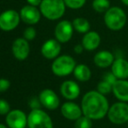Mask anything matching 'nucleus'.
<instances>
[{
  "label": "nucleus",
  "mask_w": 128,
  "mask_h": 128,
  "mask_svg": "<svg viewBox=\"0 0 128 128\" xmlns=\"http://www.w3.org/2000/svg\"><path fill=\"white\" fill-rule=\"evenodd\" d=\"M83 115L92 120H100L107 116L110 108L106 96L98 91H90L83 96L81 100Z\"/></svg>",
  "instance_id": "nucleus-1"
},
{
  "label": "nucleus",
  "mask_w": 128,
  "mask_h": 128,
  "mask_svg": "<svg viewBox=\"0 0 128 128\" xmlns=\"http://www.w3.org/2000/svg\"><path fill=\"white\" fill-rule=\"evenodd\" d=\"M127 22V17L125 11L118 6L110 7L104 13V23L111 31H120L125 27Z\"/></svg>",
  "instance_id": "nucleus-2"
},
{
  "label": "nucleus",
  "mask_w": 128,
  "mask_h": 128,
  "mask_svg": "<svg viewBox=\"0 0 128 128\" xmlns=\"http://www.w3.org/2000/svg\"><path fill=\"white\" fill-rule=\"evenodd\" d=\"M66 8L64 0H43L40 4L41 14L50 20H57L62 18Z\"/></svg>",
  "instance_id": "nucleus-3"
},
{
  "label": "nucleus",
  "mask_w": 128,
  "mask_h": 128,
  "mask_svg": "<svg viewBox=\"0 0 128 128\" xmlns=\"http://www.w3.org/2000/svg\"><path fill=\"white\" fill-rule=\"evenodd\" d=\"M76 61L72 56L68 55H63L54 59L52 63V71L55 75L59 77L67 76L73 73Z\"/></svg>",
  "instance_id": "nucleus-4"
},
{
  "label": "nucleus",
  "mask_w": 128,
  "mask_h": 128,
  "mask_svg": "<svg viewBox=\"0 0 128 128\" xmlns=\"http://www.w3.org/2000/svg\"><path fill=\"white\" fill-rule=\"evenodd\" d=\"M107 118L114 125H124L128 121V103L118 102L110 105L107 112Z\"/></svg>",
  "instance_id": "nucleus-5"
},
{
  "label": "nucleus",
  "mask_w": 128,
  "mask_h": 128,
  "mask_svg": "<svg viewBox=\"0 0 128 128\" xmlns=\"http://www.w3.org/2000/svg\"><path fill=\"white\" fill-rule=\"evenodd\" d=\"M29 128H53V122L49 114L41 109L32 110L27 116Z\"/></svg>",
  "instance_id": "nucleus-6"
},
{
  "label": "nucleus",
  "mask_w": 128,
  "mask_h": 128,
  "mask_svg": "<svg viewBox=\"0 0 128 128\" xmlns=\"http://www.w3.org/2000/svg\"><path fill=\"white\" fill-rule=\"evenodd\" d=\"M20 14L15 10H8L0 14V29L5 32L14 30L19 24Z\"/></svg>",
  "instance_id": "nucleus-7"
},
{
  "label": "nucleus",
  "mask_w": 128,
  "mask_h": 128,
  "mask_svg": "<svg viewBox=\"0 0 128 128\" xmlns=\"http://www.w3.org/2000/svg\"><path fill=\"white\" fill-rule=\"evenodd\" d=\"M74 28L72 22L69 20H62L57 24L54 30V35L57 40L60 43H66L72 38Z\"/></svg>",
  "instance_id": "nucleus-8"
},
{
  "label": "nucleus",
  "mask_w": 128,
  "mask_h": 128,
  "mask_svg": "<svg viewBox=\"0 0 128 128\" xmlns=\"http://www.w3.org/2000/svg\"><path fill=\"white\" fill-rule=\"evenodd\" d=\"M38 98L42 106L50 111H54L58 109L60 104L59 97L55 91L51 89H44L39 93Z\"/></svg>",
  "instance_id": "nucleus-9"
},
{
  "label": "nucleus",
  "mask_w": 128,
  "mask_h": 128,
  "mask_svg": "<svg viewBox=\"0 0 128 128\" xmlns=\"http://www.w3.org/2000/svg\"><path fill=\"white\" fill-rule=\"evenodd\" d=\"M5 122L9 128H26L27 116L21 110H12L6 115Z\"/></svg>",
  "instance_id": "nucleus-10"
},
{
  "label": "nucleus",
  "mask_w": 128,
  "mask_h": 128,
  "mask_svg": "<svg viewBox=\"0 0 128 128\" xmlns=\"http://www.w3.org/2000/svg\"><path fill=\"white\" fill-rule=\"evenodd\" d=\"M60 93L68 101H72L79 97L81 92L78 83L72 80H66L60 85Z\"/></svg>",
  "instance_id": "nucleus-11"
},
{
  "label": "nucleus",
  "mask_w": 128,
  "mask_h": 128,
  "mask_svg": "<svg viewBox=\"0 0 128 128\" xmlns=\"http://www.w3.org/2000/svg\"><path fill=\"white\" fill-rule=\"evenodd\" d=\"M60 111L64 118L72 121H76L78 118L83 116L81 105H78L72 101H67L64 103L60 108Z\"/></svg>",
  "instance_id": "nucleus-12"
},
{
  "label": "nucleus",
  "mask_w": 128,
  "mask_h": 128,
  "mask_svg": "<svg viewBox=\"0 0 128 128\" xmlns=\"http://www.w3.org/2000/svg\"><path fill=\"white\" fill-rule=\"evenodd\" d=\"M61 52V43L56 39H50L44 41L41 48V54L48 60H54Z\"/></svg>",
  "instance_id": "nucleus-13"
},
{
  "label": "nucleus",
  "mask_w": 128,
  "mask_h": 128,
  "mask_svg": "<svg viewBox=\"0 0 128 128\" xmlns=\"http://www.w3.org/2000/svg\"><path fill=\"white\" fill-rule=\"evenodd\" d=\"M12 55L17 60L24 61L30 54V46L28 40L24 38H18L13 41L12 46Z\"/></svg>",
  "instance_id": "nucleus-14"
},
{
  "label": "nucleus",
  "mask_w": 128,
  "mask_h": 128,
  "mask_svg": "<svg viewBox=\"0 0 128 128\" xmlns=\"http://www.w3.org/2000/svg\"><path fill=\"white\" fill-rule=\"evenodd\" d=\"M20 18L27 25H35L39 22L41 18V12L36 6L26 5L20 11Z\"/></svg>",
  "instance_id": "nucleus-15"
},
{
  "label": "nucleus",
  "mask_w": 128,
  "mask_h": 128,
  "mask_svg": "<svg viewBox=\"0 0 128 128\" xmlns=\"http://www.w3.org/2000/svg\"><path fill=\"white\" fill-rule=\"evenodd\" d=\"M101 43V37L96 31H89L84 34L81 44L86 51H94L100 47Z\"/></svg>",
  "instance_id": "nucleus-16"
},
{
  "label": "nucleus",
  "mask_w": 128,
  "mask_h": 128,
  "mask_svg": "<svg viewBox=\"0 0 128 128\" xmlns=\"http://www.w3.org/2000/svg\"><path fill=\"white\" fill-rule=\"evenodd\" d=\"M114 60V55L109 50H101L97 52L93 57V62L100 68H106L111 67Z\"/></svg>",
  "instance_id": "nucleus-17"
},
{
  "label": "nucleus",
  "mask_w": 128,
  "mask_h": 128,
  "mask_svg": "<svg viewBox=\"0 0 128 128\" xmlns=\"http://www.w3.org/2000/svg\"><path fill=\"white\" fill-rule=\"evenodd\" d=\"M111 71L118 79H128V61L123 57L115 58Z\"/></svg>",
  "instance_id": "nucleus-18"
},
{
  "label": "nucleus",
  "mask_w": 128,
  "mask_h": 128,
  "mask_svg": "<svg viewBox=\"0 0 128 128\" xmlns=\"http://www.w3.org/2000/svg\"><path fill=\"white\" fill-rule=\"evenodd\" d=\"M112 93L118 101L128 103L127 79H118L112 85Z\"/></svg>",
  "instance_id": "nucleus-19"
},
{
  "label": "nucleus",
  "mask_w": 128,
  "mask_h": 128,
  "mask_svg": "<svg viewBox=\"0 0 128 128\" xmlns=\"http://www.w3.org/2000/svg\"><path fill=\"white\" fill-rule=\"evenodd\" d=\"M72 74L78 82H88L92 77L91 68L88 67V65L84 63L77 64Z\"/></svg>",
  "instance_id": "nucleus-20"
},
{
  "label": "nucleus",
  "mask_w": 128,
  "mask_h": 128,
  "mask_svg": "<svg viewBox=\"0 0 128 128\" xmlns=\"http://www.w3.org/2000/svg\"><path fill=\"white\" fill-rule=\"evenodd\" d=\"M72 26L74 28V31H76L79 33H86L89 31H91V24L89 20L86 18L78 17L73 19Z\"/></svg>",
  "instance_id": "nucleus-21"
},
{
  "label": "nucleus",
  "mask_w": 128,
  "mask_h": 128,
  "mask_svg": "<svg viewBox=\"0 0 128 128\" xmlns=\"http://www.w3.org/2000/svg\"><path fill=\"white\" fill-rule=\"evenodd\" d=\"M92 6L98 13H104L110 9L111 3L109 0H93Z\"/></svg>",
  "instance_id": "nucleus-22"
},
{
  "label": "nucleus",
  "mask_w": 128,
  "mask_h": 128,
  "mask_svg": "<svg viewBox=\"0 0 128 128\" xmlns=\"http://www.w3.org/2000/svg\"><path fill=\"white\" fill-rule=\"evenodd\" d=\"M92 119L89 118L86 116H81L75 121V128H92Z\"/></svg>",
  "instance_id": "nucleus-23"
},
{
  "label": "nucleus",
  "mask_w": 128,
  "mask_h": 128,
  "mask_svg": "<svg viewBox=\"0 0 128 128\" xmlns=\"http://www.w3.org/2000/svg\"><path fill=\"white\" fill-rule=\"evenodd\" d=\"M97 91L104 96H107V95L112 93V85L106 81L101 80L97 84Z\"/></svg>",
  "instance_id": "nucleus-24"
},
{
  "label": "nucleus",
  "mask_w": 128,
  "mask_h": 128,
  "mask_svg": "<svg viewBox=\"0 0 128 128\" xmlns=\"http://www.w3.org/2000/svg\"><path fill=\"white\" fill-rule=\"evenodd\" d=\"M66 7L72 10L80 9L86 5V0H64Z\"/></svg>",
  "instance_id": "nucleus-25"
},
{
  "label": "nucleus",
  "mask_w": 128,
  "mask_h": 128,
  "mask_svg": "<svg viewBox=\"0 0 128 128\" xmlns=\"http://www.w3.org/2000/svg\"><path fill=\"white\" fill-rule=\"evenodd\" d=\"M102 80L106 81V82H109L110 84L113 85V84L116 82V81L118 80L116 76L114 75V74L110 70V71H107V72H104L102 75Z\"/></svg>",
  "instance_id": "nucleus-26"
},
{
  "label": "nucleus",
  "mask_w": 128,
  "mask_h": 128,
  "mask_svg": "<svg viewBox=\"0 0 128 128\" xmlns=\"http://www.w3.org/2000/svg\"><path fill=\"white\" fill-rule=\"evenodd\" d=\"M10 111V104L5 99L0 98V115H7Z\"/></svg>",
  "instance_id": "nucleus-27"
},
{
  "label": "nucleus",
  "mask_w": 128,
  "mask_h": 128,
  "mask_svg": "<svg viewBox=\"0 0 128 128\" xmlns=\"http://www.w3.org/2000/svg\"><path fill=\"white\" fill-rule=\"evenodd\" d=\"M24 38L27 40H32L36 38L37 35V32H36L34 27H27L24 31Z\"/></svg>",
  "instance_id": "nucleus-28"
},
{
  "label": "nucleus",
  "mask_w": 128,
  "mask_h": 128,
  "mask_svg": "<svg viewBox=\"0 0 128 128\" xmlns=\"http://www.w3.org/2000/svg\"><path fill=\"white\" fill-rule=\"evenodd\" d=\"M10 87V82L8 79L0 78V92H4Z\"/></svg>",
  "instance_id": "nucleus-29"
},
{
  "label": "nucleus",
  "mask_w": 128,
  "mask_h": 128,
  "mask_svg": "<svg viewBox=\"0 0 128 128\" xmlns=\"http://www.w3.org/2000/svg\"><path fill=\"white\" fill-rule=\"evenodd\" d=\"M29 105L32 108V110H35V109H40V105H42L39 101L38 97H33V98L30 99V103H29Z\"/></svg>",
  "instance_id": "nucleus-30"
},
{
  "label": "nucleus",
  "mask_w": 128,
  "mask_h": 128,
  "mask_svg": "<svg viewBox=\"0 0 128 128\" xmlns=\"http://www.w3.org/2000/svg\"><path fill=\"white\" fill-rule=\"evenodd\" d=\"M73 50H74L75 54H77V55H80V54H82L83 52H84V48L83 47L82 44H77V45H75Z\"/></svg>",
  "instance_id": "nucleus-31"
},
{
  "label": "nucleus",
  "mask_w": 128,
  "mask_h": 128,
  "mask_svg": "<svg viewBox=\"0 0 128 128\" xmlns=\"http://www.w3.org/2000/svg\"><path fill=\"white\" fill-rule=\"evenodd\" d=\"M43 0H27V2H28L29 4H30V5H33V6H38V5H40L41 2H42Z\"/></svg>",
  "instance_id": "nucleus-32"
},
{
  "label": "nucleus",
  "mask_w": 128,
  "mask_h": 128,
  "mask_svg": "<svg viewBox=\"0 0 128 128\" xmlns=\"http://www.w3.org/2000/svg\"><path fill=\"white\" fill-rule=\"evenodd\" d=\"M120 1H121L122 3H123L125 5H126V6H128V0H120Z\"/></svg>",
  "instance_id": "nucleus-33"
},
{
  "label": "nucleus",
  "mask_w": 128,
  "mask_h": 128,
  "mask_svg": "<svg viewBox=\"0 0 128 128\" xmlns=\"http://www.w3.org/2000/svg\"><path fill=\"white\" fill-rule=\"evenodd\" d=\"M0 128H8V127H7L5 125H4V124H1V123H0Z\"/></svg>",
  "instance_id": "nucleus-34"
},
{
  "label": "nucleus",
  "mask_w": 128,
  "mask_h": 128,
  "mask_svg": "<svg viewBox=\"0 0 128 128\" xmlns=\"http://www.w3.org/2000/svg\"><path fill=\"white\" fill-rule=\"evenodd\" d=\"M126 124H127V127H128V121H127V123H126Z\"/></svg>",
  "instance_id": "nucleus-35"
}]
</instances>
